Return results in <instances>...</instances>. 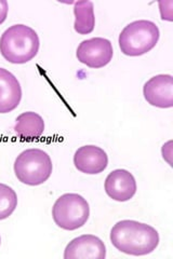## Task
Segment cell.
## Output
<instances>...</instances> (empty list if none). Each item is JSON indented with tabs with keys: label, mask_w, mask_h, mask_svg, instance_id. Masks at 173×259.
<instances>
[{
	"label": "cell",
	"mask_w": 173,
	"mask_h": 259,
	"mask_svg": "<svg viewBox=\"0 0 173 259\" xmlns=\"http://www.w3.org/2000/svg\"><path fill=\"white\" fill-rule=\"evenodd\" d=\"M111 242L119 252L131 256H145L158 247L160 238L154 227L136 221L125 220L114 225Z\"/></svg>",
	"instance_id": "6da1fadb"
},
{
	"label": "cell",
	"mask_w": 173,
	"mask_h": 259,
	"mask_svg": "<svg viewBox=\"0 0 173 259\" xmlns=\"http://www.w3.org/2000/svg\"><path fill=\"white\" fill-rule=\"evenodd\" d=\"M39 47L38 34L24 24L10 26L0 37V54L11 64H26L34 60Z\"/></svg>",
	"instance_id": "7a4b0ae2"
},
{
	"label": "cell",
	"mask_w": 173,
	"mask_h": 259,
	"mask_svg": "<svg viewBox=\"0 0 173 259\" xmlns=\"http://www.w3.org/2000/svg\"><path fill=\"white\" fill-rule=\"evenodd\" d=\"M160 31L156 23L147 20H139L123 28L119 35L118 44L121 52L127 56H141L158 44Z\"/></svg>",
	"instance_id": "3957f363"
},
{
	"label": "cell",
	"mask_w": 173,
	"mask_h": 259,
	"mask_svg": "<svg viewBox=\"0 0 173 259\" xmlns=\"http://www.w3.org/2000/svg\"><path fill=\"white\" fill-rule=\"evenodd\" d=\"M13 168L19 182L27 186H39L50 178L53 164L46 151L30 148L22 151L16 157Z\"/></svg>",
	"instance_id": "277c9868"
},
{
	"label": "cell",
	"mask_w": 173,
	"mask_h": 259,
	"mask_svg": "<svg viewBox=\"0 0 173 259\" xmlns=\"http://www.w3.org/2000/svg\"><path fill=\"white\" fill-rule=\"evenodd\" d=\"M90 216L88 201L78 193H65L55 201L52 218L59 228L67 231L84 227Z\"/></svg>",
	"instance_id": "5b68a950"
},
{
	"label": "cell",
	"mask_w": 173,
	"mask_h": 259,
	"mask_svg": "<svg viewBox=\"0 0 173 259\" xmlns=\"http://www.w3.org/2000/svg\"><path fill=\"white\" fill-rule=\"evenodd\" d=\"M77 60L90 68H103L113 60L114 49L109 39L95 37L81 41L76 51Z\"/></svg>",
	"instance_id": "8992f818"
},
{
	"label": "cell",
	"mask_w": 173,
	"mask_h": 259,
	"mask_svg": "<svg viewBox=\"0 0 173 259\" xmlns=\"http://www.w3.org/2000/svg\"><path fill=\"white\" fill-rule=\"evenodd\" d=\"M145 101L154 107H173V77L171 75H157L146 81L143 87Z\"/></svg>",
	"instance_id": "52a82bcc"
},
{
	"label": "cell",
	"mask_w": 173,
	"mask_h": 259,
	"mask_svg": "<svg viewBox=\"0 0 173 259\" xmlns=\"http://www.w3.org/2000/svg\"><path fill=\"white\" fill-rule=\"evenodd\" d=\"M104 189L114 201L127 202L135 196L137 185L132 173L125 168H118L107 175Z\"/></svg>",
	"instance_id": "ba28073f"
},
{
	"label": "cell",
	"mask_w": 173,
	"mask_h": 259,
	"mask_svg": "<svg viewBox=\"0 0 173 259\" xmlns=\"http://www.w3.org/2000/svg\"><path fill=\"white\" fill-rule=\"evenodd\" d=\"M106 246L93 234H82L73 239L65 247L64 259H104Z\"/></svg>",
	"instance_id": "9c48e42d"
},
{
	"label": "cell",
	"mask_w": 173,
	"mask_h": 259,
	"mask_svg": "<svg viewBox=\"0 0 173 259\" xmlns=\"http://www.w3.org/2000/svg\"><path fill=\"white\" fill-rule=\"evenodd\" d=\"M74 165L84 174H101L109 165V156L101 147L95 145H86L76 150L74 155Z\"/></svg>",
	"instance_id": "30bf717a"
},
{
	"label": "cell",
	"mask_w": 173,
	"mask_h": 259,
	"mask_svg": "<svg viewBox=\"0 0 173 259\" xmlns=\"http://www.w3.org/2000/svg\"><path fill=\"white\" fill-rule=\"evenodd\" d=\"M22 100V87L11 71L0 67V113H9Z\"/></svg>",
	"instance_id": "8fae6325"
},
{
	"label": "cell",
	"mask_w": 173,
	"mask_h": 259,
	"mask_svg": "<svg viewBox=\"0 0 173 259\" xmlns=\"http://www.w3.org/2000/svg\"><path fill=\"white\" fill-rule=\"evenodd\" d=\"M44 132L45 121L37 112H23L15 119L14 133L22 140H37Z\"/></svg>",
	"instance_id": "7c38bea8"
},
{
	"label": "cell",
	"mask_w": 173,
	"mask_h": 259,
	"mask_svg": "<svg viewBox=\"0 0 173 259\" xmlns=\"http://www.w3.org/2000/svg\"><path fill=\"white\" fill-rule=\"evenodd\" d=\"M74 14H75V23L74 29L79 35H89L95 27L94 5L92 2H77L74 6Z\"/></svg>",
	"instance_id": "4fadbf2b"
},
{
	"label": "cell",
	"mask_w": 173,
	"mask_h": 259,
	"mask_svg": "<svg viewBox=\"0 0 173 259\" xmlns=\"http://www.w3.org/2000/svg\"><path fill=\"white\" fill-rule=\"evenodd\" d=\"M18 207V194L10 186L0 183V221L9 218Z\"/></svg>",
	"instance_id": "5bb4252c"
},
{
	"label": "cell",
	"mask_w": 173,
	"mask_h": 259,
	"mask_svg": "<svg viewBox=\"0 0 173 259\" xmlns=\"http://www.w3.org/2000/svg\"><path fill=\"white\" fill-rule=\"evenodd\" d=\"M8 12H9V5L6 0H0V25L6 22Z\"/></svg>",
	"instance_id": "9a60e30c"
},
{
	"label": "cell",
	"mask_w": 173,
	"mask_h": 259,
	"mask_svg": "<svg viewBox=\"0 0 173 259\" xmlns=\"http://www.w3.org/2000/svg\"><path fill=\"white\" fill-rule=\"evenodd\" d=\"M0 245H2V237H0Z\"/></svg>",
	"instance_id": "2e32d148"
}]
</instances>
